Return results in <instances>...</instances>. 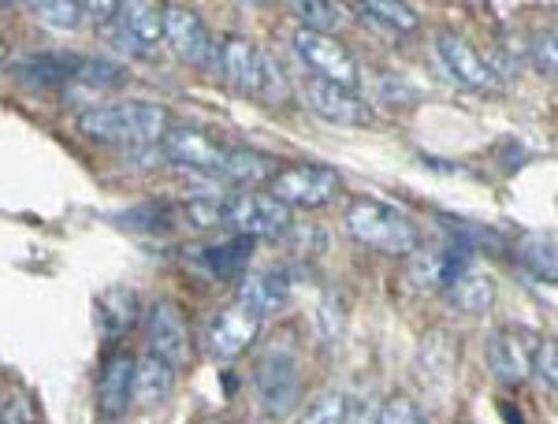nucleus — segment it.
I'll use <instances>...</instances> for the list:
<instances>
[{
    "instance_id": "33",
    "label": "nucleus",
    "mask_w": 558,
    "mask_h": 424,
    "mask_svg": "<svg viewBox=\"0 0 558 424\" xmlns=\"http://www.w3.org/2000/svg\"><path fill=\"white\" fill-rule=\"evenodd\" d=\"M299 424H347V399L343 395H324L305 410Z\"/></svg>"
},
{
    "instance_id": "30",
    "label": "nucleus",
    "mask_w": 558,
    "mask_h": 424,
    "mask_svg": "<svg viewBox=\"0 0 558 424\" xmlns=\"http://www.w3.org/2000/svg\"><path fill=\"white\" fill-rule=\"evenodd\" d=\"M362 15L384 23L387 31H417L421 26L417 12L410 4H399V0H368V4H362Z\"/></svg>"
},
{
    "instance_id": "26",
    "label": "nucleus",
    "mask_w": 558,
    "mask_h": 424,
    "mask_svg": "<svg viewBox=\"0 0 558 424\" xmlns=\"http://www.w3.org/2000/svg\"><path fill=\"white\" fill-rule=\"evenodd\" d=\"M294 12H299V20H302V31L328 34V38H331V31H339V26L347 23V8L331 4V0H302V4H294Z\"/></svg>"
},
{
    "instance_id": "34",
    "label": "nucleus",
    "mask_w": 558,
    "mask_h": 424,
    "mask_svg": "<svg viewBox=\"0 0 558 424\" xmlns=\"http://www.w3.org/2000/svg\"><path fill=\"white\" fill-rule=\"evenodd\" d=\"M533 373L547 391H558V347L551 339H544L533 350Z\"/></svg>"
},
{
    "instance_id": "31",
    "label": "nucleus",
    "mask_w": 558,
    "mask_h": 424,
    "mask_svg": "<svg viewBox=\"0 0 558 424\" xmlns=\"http://www.w3.org/2000/svg\"><path fill=\"white\" fill-rule=\"evenodd\" d=\"M376 424H428V417L410 395H391L376 413Z\"/></svg>"
},
{
    "instance_id": "32",
    "label": "nucleus",
    "mask_w": 558,
    "mask_h": 424,
    "mask_svg": "<svg viewBox=\"0 0 558 424\" xmlns=\"http://www.w3.org/2000/svg\"><path fill=\"white\" fill-rule=\"evenodd\" d=\"M0 424H38V405L26 391H12L0 399Z\"/></svg>"
},
{
    "instance_id": "1",
    "label": "nucleus",
    "mask_w": 558,
    "mask_h": 424,
    "mask_svg": "<svg viewBox=\"0 0 558 424\" xmlns=\"http://www.w3.org/2000/svg\"><path fill=\"white\" fill-rule=\"evenodd\" d=\"M168 128H172L168 108H160L153 101L94 105L78 116V131H83L89 142H97V146L146 149V146H157Z\"/></svg>"
},
{
    "instance_id": "13",
    "label": "nucleus",
    "mask_w": 558,
    "mask_h": 424,
    "mask_svg": "<svg viewBox=\"0 0 558 424\" xmlns=\"http://www.w3.org/2000/svg\"><path fill=\"white\" fill-rule=\"evenodd\" d=\"M260 336V317L250 313L246 305H228L209 320V331H205V342H209V354L216 361H235L239 354H246L250 347Z\"/></svg>"
},
{
    "instance_id": "22",
    "label": "nucleus",
    "mask_w": 558,
    "mask_h": 424,
    "mask_svg": "<svg viewBox=\"0 0 558 424\" xmlns=\"http://www.w3.org/2000/svg\"><path fill=\"white\" fill-rule=\"evenodd\" d=\"M175 387V368L157 354L134 358V384H131V402L138 405H157L172 395Z\"/></svg>"
},
{
    "instance_id": "35",
    "label": "nucleus",
    "mask_w": 558,
    "mask_h": 424,
    "mask_svg": "<svg viewBox=\"0 0 558 424\" xmlns=\"http://www.w3.org/2000/svg\"><path fill=\"white\" fill-rule=\"evenodd\" d=\"M533 52H536V68L544 71L547 78H555V68H558V60H555V31L539 34Z\"/></svg>"
},
{
    "instance_id": "37",
    "label": "nucleus",
    "mask_w": 558,
    "mask_h": 424,
    "mask_svg": "<svg viewBox=\"0 0 558 424\" xmlns=\"http://www.w3.org/2000/svg\"><path fill=\"white\" fill-rule=\"evenodd\" d=\"M4 60H8V38L0 34V64H4Z\"/></svg>"
},
{
    "instance_id": "36",
    "label": "nucleus",
    "mask_w": 558,
    "mask_h": 424,
    "mask_svg": "<svg viewBox=\"0 0 558 424\" xmlns=\"http://www.w3.org/2000/svg\"><path fill=\"white\" fill-rule=\"evenodd\" d=\"M502 417H507V424H521L518 405H510V402H502Z\"/></svg>"
},
{
    "instance_id": "14",
    "label": "nucleus",
    "mask_w": 558,
    "mask_h": 424,
    "mask_svg": "<svg viewBox=\"0 0 558 424\" xmlns=\"http://www.w3.org/2000/svg\"><path fill=\"white\" fill-rule=\"evenodd\" d=\"M213 68H220L223 83L239 89V94H260V83H265V52L250 38H223L216 45Z\"/></svg>"
},
{
    "instance_id": "27",
    "label": "nucleus",
    "mask_w": 558,
    "mask_h": 424,
    "mask_svg": "<svg viewBox=\"0 0 558 424\" xmlns=\"http://www.w3.org/2000/svg\"><path fill=\"white\" fill-rule=\"evenodd\" d=\"M123 78H128V71H123L120 64H112V60L78 57L71 83H75V86H86V89H116V86H123Z\"/></svg>"
},
{
    "instance_id": "20",
    "label": "nucleus",
    "mask_w": 558,
    "mask_h": 424,
    "mask_svg": "<svg viewBox=\"0 0 558 424\" xmlns=\"http://www.w3.org/2000/svg\"><path fill=\"white\" fill-rule=\"evenodd\" d=\"M291 302V276L283 268H265V272H250L239 283V305H246L250 313H257L260 320L268 313L283 310Z\"/></svg>"
},
{
    "instance_id": "19",
    "label": "nucleus",
    "mask_w": 558,
    "mask_h": 424,
    "mask_svg": "<svg viewBox=\"0 0 558 424\" xmlns=\"http://www.w3.org/2000/svg\"><path fill=\"white\" fill-rule=\"evenodd\" d=\"M131 384H134V358L112 354L97 376V413L105 421H116L131 410Z\"/></svg>"
},
{
    "instance_id": "4",
    "label": "nucleus",
    "mask_w": 558,
    "mask_h": 424,
    "mask_svg": "<svg viewBox=\"0 0 558 424\" xmlns=\"http://www.w3.org/2000/svg\"><path fill=\"white\" fill-rule=\"evenodd\" d=\"M339 191H343L339 171L324 165H287L268 179V197H276L283 209H324L336 202Z\"/></svg>"
},
{
    "instance_id": "17",
    "label": "nucleus",
    "mask_w": 558,
    "mask_h": 424,
    "mask_svg": "<svg viewBox=\"0 0 558 424\" xmlns=\"http://www.w3.org/2000/svg\"><path fill=\"white\" fill-rule=\"evenodd\" d=\"M78 57L68 52H38V57H23L20 64H12V83L31 89V94H49V89L71 86Z\"/></svg>"
},
{
    "instance_id": "5",
    "label": "nucleus",
    "mask_w": 558,
    "mask_h": 424,
    "mask_svg": "<svg viewBox=\"0 0 558 424\" xmlns=\"http://www.w3.org/2000/svg\"><path fill=\"white\" fill-rule=\"evenodd\" d=\"M220 228H228L231 234L242 239H279V234L291 231V209L276 202L268 194H228L220 205Z\"/></svg>"
},
{
    "instance_id": "3",
    "label": "nucleus",
    "mask_w": 558,
    "mask_h": 424,
    "mask_svg": "<svg viewBox=\"0 0 558 424\" xmlns=\"http://www.w3.org/2000/svg\"><path fill=\"white\" fill-rule=\"evenodd\" d=\"M254 387L265 417H287L302 399V350L291 331H279L254 365Z\"/></svg>"
},
{
    "instance_id": "12",
    "label": "nucleus",
    "mask_w": 558,
    "mask_h": 424,
    "mask_svg": "<svg viewBox=\"0 0 558 424\" xmlns=\"http://www.w3.org/2000/svg\"><path fill=\"white\" fill-rule=\"evenodd\" d=\"M157 149H160V157L172 160V165L191 168V171H209L216 179H220L223 157H228L223 142L209 138V134L197 128H168L165 138L157 142Z\"/></svg>"
},
{
    "instance_id": "8",
    "label": "nucleus",
    "mask_w": 558,
    "mask_h": 424,
    "mask_svg": "<svg viewBox=\"0 0 558 424\" xmlns=\"http://www.w3.org/2000/svg\"><path fill=\"white\" fill-rule=\"evenodd\" d=\"M142 324H146L149 354L165 358L172 368H183L191 361V328L175 302L157 298L149 310H142Z\"/></svg>"
},
{
    "instance_id": "23",
    "label": "nucleus",
    "mask_w": 558,
    "mask_h": 424,
    "mask_svg": "<svg viewBox=\"0 0 558 424\" xmlns=\"http://www.w3.org/2000/svg\"><path fill=\"white\" fill-rule=\"evenodd\" d=\"M276 175V165L257 149H246V146H228V157H223V168H220V179L235 186H257V183H268Z\"/></svg>"
},
{
    "instance_id": "28",
    "label": "nucleus",
    "mask_w": 558,
    "mask_h": 424,
    "mask_svg": "<svg viewBox=\"0 0 558 424\" xmlns=\"http://www.w3.org/2000/svg\"><path fill=\"white\" fill-rule=\"evenodd\" d=\"M120 220V228H128V231H142V234H168L175 228V216L168 205H157V202H149V205H138V209H131V213H123V216H116Z\"/></svg>"
},
{
    "instance_id": "15",
    "label": "nucleus",
    "mask_w": 558,
    "mask_h": 424,
    "mask_svg": "<svg viewBox=\"0 0 558 424\" xmlns=\"http://www.w3.org/2000/svg\"><path fill=\"white\" fill-rule=\"evenodd\" d=\"M436 52H439V60H444L447 75H451L458 86H465V89H492L495 86L492 64L462 38V34L439 31L436 34Z\"/></svg>"
},
{
    "instance_id": "24",
    "label": "nucleus",
    "mask_w": 558,
    "mask_h": 424,
    "mask_svg": "<svg viewBox=\"0 0 558 424\" xmlns=\"http://www.w3.org/2000/svg\"><path fill=\"white\" fill-rule=\"evenodd\" d=\"M444 294H447V302H451L458 313H470V317H476V313L492 310L495 279L488 272H473V268H470V272L458 276Z\"/></svg>"
},
{
    "instance_id": "11",
    "label": "nucleus",
    "mask_w": 558,
    "mask_h": 424,
    "mask_svg": "<svg viewBox=\"0 0 558 424\" xmlns=\"http://www.w3.org/2000/svg\"><path fill=\"white\" fill-rule=\"evenodd\" d=\"M470 268H473L470 246H465V242H451V246H439V250H413L407 272L413 279V287L444 294L447 287H451L458 276L470 272Z\"/></svg>"
},
{
    "instance_id": "21",
    "label": "nucleus",
    "mask_w": 558,
    "mask_h": 424,
    "mask_svg": "<svg viewBox=\"0 0 558 424\" xmlns=\"http://www.w3.org/2000/svg\"><path fill=\"white\" fill-rule=\"evenodd\" d=\"M250 261H254V239H242V234H231V239L216 242V246H205L202 254H197L202 272L213 279H242Z\"/></svg>"
},
{
    "instance_id": "16",
    "label": "nucleus",
    "mask_w": 558,
    "mask_h": 424,
    "mask_svg": "<svg viewBox=\"0 0 558 424\" xmlns=\"http://www.w3.org/2000/svg\"><path fill=\"white\" fill-rule=\"evenodd\" d=\"M488 365L502 387H521L533 373V339L518 328H495L488 339Z\"/></svg>"
},
{
    "instance_id": "10",
    "label": "nucleus",
    "mask_w": 558,
    "mask_h": 424,
    "mask_svg": "<svg viewBox=\"0 0 558 424\" xmlns=\"http://www.w3.org/2000/svg\"><path fill=\"white\" fill-rule=\"evenodd\" d=\"M165 41L172 45V52L186 64L213 68L216 60V41L205 26L202 15L186 4H165Z\"/></svg>"
},
{
    "instance_id": "25",
    "label": "nucleus",
    "mask_w": 558,
    "mask_h": 424,
    "mask_svg": "<svg viewBox=\"0 0 558 424\" xmlns=\"http://www.w3.org/2000/svg\"><path fill=\"white\" fill-rule=\"evenodd\" d=\"M514 254L521 265L529 268L533 276L547 279V283H555L558 276V257H555V234H544V231H533V234H521Z\"/></svg>"
},
{
    "instance_id": "2",
    "label": "nucleus",
    "mask_w": 558,
    "mask_h": 424,
    "mask_svg": "<svg viewBox=\"0 0 558 424\" xmlns=\"http://www.w3.org/2000/svg\"><path fill=\"white\" fill-rule=\"evenodd\" d=\"M343 223H347L350 239L376 250V254L410 257L413 250L421 246V231H417V223H413V216L380 202V197H354L343 213Z\"/></svg>"
},
{
    "instance_id": "18",
    "label": "nucleus",
    "mask_w": 558,
    "mask_h": 424,
    "mask_svg": "<svg viewBox=\"0 0 558 424\" xmlns=\"http://www.w3.org/2000/svg\"><path fill=\"white\" fill-rule=\"evenodd\" d=\"M94 313H97V328H101L108 339H120L142 324V298L128 283H112L97 294Z\"/></svg>"
},
{
    "instance_id": "7",
    "label": "nucleus",
    "mask_w": 558,
    "mask_h": 424,
    "mask_svg": "<svg viewBox=\"0 0 558 424\" xmlns=\"http://www.w3.org/2000/svg\"><path fill=\"white\" fill-rule=\"evenodd\" d=\"M108 38L128 57H153L165 41V4H149V0L120 4L108 23Z\"/></svg>"
},
{
    "instance_id": "9",
    "label": "nucleus",
    "mask_w": 558,
    "mask_h": 424,
    "mask_svg": "<svg viewBox=\"0 0 558 424\" xmlns=\"http://www.w3.org/2000/svg\"><path fill=\"white\" fill-rule=\"evenodd\" d=\"M302 101L313 116H320L324 123H336V128H368L373 123V108L365 105V97L336 83H324V78L305 75Z\"/></svg>"
},
{
    "instance_id": "6",
    "label": "nucleus",
    "mask_w": 558,
    "mask_h": 424,
    "mask_svg": "<svg viewBox=\"0 0 558 424\" xmlns=\"http://www.w3.org/2000/svg\"><path fill=\"white\" fill-rule=\"evenodd\" d=\"M294 52L305 64L313 78H324V83H336L343 89H357L362 83V68L350 57V49L339 38H328V34H313V31H294Z\"/></svg>"
},
{
    "instance_id": "29",
    "label": "nucleus",
    "mask_w": 558,
    "mask_h": 424,
    "mask_svg": "<svg viewBox=\"0 0 558 424\" xmlns=\"http://www.w3.org/2000/svg\"><path fill=\"white\" fill-rule=\"evenodd\" d=\"M31 12H34V20L45 23V26L75 31V26H83L86 8L75 4V0H38V4H31Z\"/></svg>"
}]
</instances>
